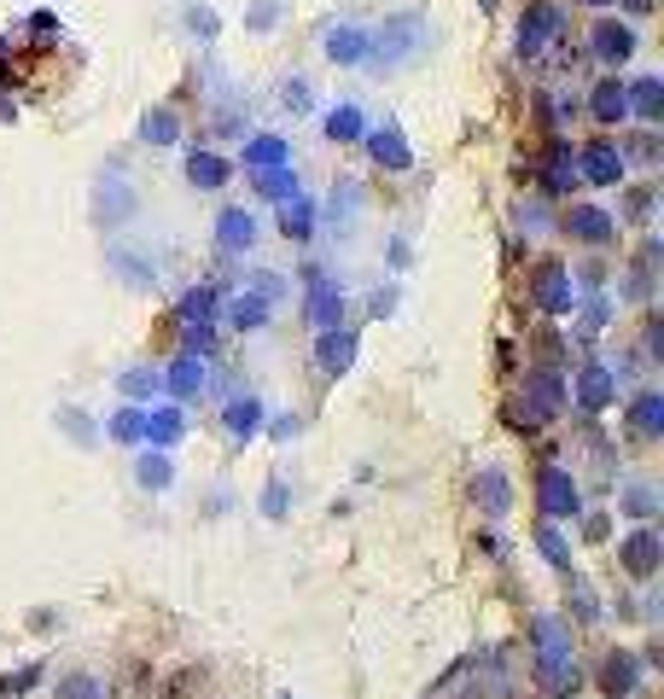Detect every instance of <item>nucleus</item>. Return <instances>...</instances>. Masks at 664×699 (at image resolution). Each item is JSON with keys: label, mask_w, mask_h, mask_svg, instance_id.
I'll return each instance as SVG.
<instances>
[{"label": "nucleus", "mask_w": 664, "mask_h": 699, "mask_svg": "<svg viewBox=\"0 0 664 699\" xmlns=\"http://www.w3.org/2000/svg\"><path fill=\"white\" fill-rule=\"evenodd\" d=\"M315 356H321L327 373H350V362H356V333H344V327H321Z\"/></svg>", "instance_id": "dca6fc26"}, {"label": "nucleus", "mask_w": 664, "mask_h": 699, "mask_svg": "<svg viewBox=\"0 0 664 699\" xmlns=\"http://www.w3.org/2000/svg\"><path fill=\"white\" fill-rule=\"evenodd\" d=\"M338 309H344V292H332L327 274L309 268V315H315V327H338Z\"/></svg>", "instance_id": "f3484780"}, {"label": "nucleus", "mask_w": 664, "mask_h": 699, "mask_svg": "<svg viewBox=\"0 0 664 699\" xmlns=\"http://www.w3.org/2000/svg\"><path fill=\"white\" fill-rule=\"evenodd\" d=\"M571 397L583 402L589 414H600L606 402L618 397V367H606V362H583V373H577V385H571Z\"/></svg>", "instance_id": "423d86ee"}, {"label": "nucleus", "mask_w": 664, "mask_h": 699, "mask_svg": "<svg viewBox=\"0 0 664 699\" xmlns=\"http://www.w3.org/2000/svg\"><path fill=\"white\" fill-rule=\"evenodd\" d=\"M635 682H641V659H635V653H606V659H600V688L612 699L635 694Z\"/></svg>", "instance_id": "f8f14e48"}, {"label": "nucleus", "mask_w": 664, "mask_h": 699, "mask_svg": "<svg viewBox=\"0 0 664 699\" xmlns=\"http://www.w3.org/2000/svg\"><path fill=\"white\" fill-rule=\"evenodd\" d=\"M554 35H560V6H548V0L525 6V18H519V53H525V59H536V53H542Z\"/></svg>", "instance_id": "39448f33"}, {"label": "nucleus", "mask_w": 664, "mask_h": 699, "mask_svg": "<svg viewBox=\"0 0 664 699\" xmlns=\"http://www.w3.org/2000/svg\"><path fill=\"white\" fill-rule=\"evenodd\" d=\"M472 496L484 501V513H507V472H496V466H490V472H478V484H472Z\"/></svg>", "instance_id": "393cba45"}, {"label": "nucleus", "mask_w": 664, "mask_h": 699, "mask_svg": "<svg viewBox=\"0 0 664 699\" xmlns=\"http://www.w3.org/2000/svg\"><path fill=\"white\" fill-rule=\"evenodd\" d=\"M577 175H589L595 187H612V181H624V146H612V140H595V146H583V169Z\"/></svg>", "instance_id": "1a4fd4ad"}, {"label": "nucleus", "mask_w": 664, "mask_h": 699, "mask_svg": "<svg viewBox=\"0 0 664 699\" xmlns=\"http://www.w3.org/2000/svg\"><path fill=\"white\" fill-rule=\"evenodd\" d=\"M228 315H233V327H239V333H257V327L268 321V298H263V292H239Z\"/></svg>", "instance_id": "b1692460"}, {"label": "nucleus", "mask_w": 664, "mask_h": 699, "mask_svg": "<svg viewBox=\"0 0 664 699\" xmlns=\"http://www.w3.org/2000/svg\"><path fill=\"white\" fill-rule=\"evenodd\" d=\"M565 233H571V239H583V245H606V239L618 233V222H612V210H600V204H571Z\"/></svg>", "instance_id": "0eeeda50"}, {"label": "nucleus", "mask_w": 664, "mask_h": 699, "mask_svg": "<svg viewBox=\"0 0 664 699\" xmlns=\"http://www.w3.org/2000/svg\"><path fill=\"white\" fill-rule=\"evenodd\" d=\"M531 298L548 315H571L577 309V286H571V268L565 263H536L531 268Z\"/></svg>", "instance_id": "f03ea898"}, {"label": "nucleus", "mask_w": 664, "mask_h": 699, "mask_svg": "<svg viewBox=\"0 0 664 699\" xmlns=\"http://www.w3.org/2000/svg\"><path fill=\"white\" fill-rule=\"evenodd\" d=\"M257 193H263V199H292V193H298V175H292V164L257 169Z\"/></svg>", "instance_id": "c85d7f7f"}, {"label": "nucleus", "mask_w": 664, "mask_h": 699, "mask_svg": "<svg viewBox=\"0 0 664 699\" xmlns=\"http://www.w3.org/2000/svg\"><path fill=\"white\" fill-rule=\"evenodd\" d=\"M327 134H332V140H356V134H362V111H356V105L327 111Z\"/></svg>", "instance_id": "72a5a7b5"}, {"label": "nucleus", "mask_w": 664, "mask_h": 699, "mask_svg": "<svg viewBox=\"0 0 664 699\" xmlns=\"http://www.w3.org/2000/svg\"><path fill=\"white\" fill-rule=\"evenodd\" d=\"M618 566L630 571L635 583H647L653 571L664 566V536L653 531V525H641V531H630L624 542H618Z\"/></svg>", "instance_id": "7ed1b4c3"}, {"label": "nucleus", "mask_w": 664, "mask_h": 699, "mask_svg": "<svg viewBox=\"0 0 664 699\" xmlns=\"http://www.w3.org/2000/svg\"><path fill=\"white\" fill-rule=\"evenodd\" d=\"M624 100H630V117H635V123H647V129H653V123H664V82H659V76H641L635 88H624Z\"/></svg>", "instance_id": "ddd939ff"}, {"label": "nucleus", "mask_w": 664, "mask_h": 699, "mask_svg": "<svg viewBox=\"0 0 664 699\" xmlns=\"http://www.w3.org/2000/svg\"><path fill=\"white\" fill-rule=\"evenodd\" d=\"M257 426H263V402H257V397L228 402V432H233V437H251Z\"/></svg>", "instance_id": "cd10ccee"}, {"label": "nucleus", "mask_w": 664, "mask_h": 699, "mask_svg": "<svg viewBox=\"0 0 664 699\" xmlns=\"http://www.w3.org/2000/svg\"><path fill=\"white\" fill-rule=\"evenodd\" d=\"M30 682H35V670H18V676H6V682H0V699H18L24 688H30Z\"/></svg>", "instance_id": "a19ab883"}, {"label": "nucleus", "mask_w": 664, "mask_h": 699, "mask_svg": "<svg viewBox=\"0 0 664 699\" xmlns=\"http://www.w3.org/2000/svg\"><path fill=\"white\" fill-rule=\"evenodd\" d=\"M571 181H577V164H571V152H565V146H554V152H548V187L565 193Z\"/></svg>", "instance_id": "c9c22d12"}, {"label": "nucleus", "mask_w": 664, "mask_h": 699, "mask_svg": "<svg viewBox=\"0 0 664 699\" xmlns=\"http://www.w3.org/2000/svg\"><path fill=\"white\" fill-rule=\"evenodd\" d=\"M635 53V30L630 24H618V18H606V24H595V59L600 65H624V59H630Z\"/></svg>", "instance_id": "9d476101"}, {"label": "nucleus", "mask_w": 664, "mask_h": 699, "mask_svg": "<svg viewBox=\"0 0 664 699\" xmlns=\"http://www.w3.org/2000/svg\"><path fill=\"white\" fill-rule=\"evenodd\" d=\"M181 321H216V286H193L187 298H181Z\"/></svg>", "instance_id": "7c9ffc66"}, {"label": "nucleus", "mask_w": 664, "mask_h": 699, "mask_svg": "<svg viewBox=\"0 0 664 699\" xmlns=\"http://www.w3.org/2000/svg\"><path fill=\"white\" fill-rule=\"evenodd\" d=\"M525 397H531V408L548 420V414H560L565 408V379H560V367H531L525 373Z\"/></svg>", "instance_id": "6e6552de"}, {"label": "nucleus", "mask_w": 664, "mask_h": 699, "mask_svg": "<svg viewBox=\"0 0 664 699\" xmlns=\"http://www.w3.org/2000/svg\"><path fill=\"white\" fill-rule=\"evenodd\" d=\"M624 6H630V12H647V6H653V0H624Z\"/></svg>", "instance_id": "37998d69"}, {"label": "nucleus", "mask_w": 664, "mask_h": 699, "mask_svg": "<svg viewBox=\"0 0 664 699\" xmlns=\"http://www.w3.org/2000/svg\"><path fill=\"white\" fill-rule=\"evenodd\" d=\"M309 228H315V204L298 199V193L280 199V233H286V239H309Z\"/></svg>", "instance_id": "412c9836"}, {"label": "nucleus", "mask_w": 664, "mask_h": 699, "mask_svg": "<svg viewBox=\"0 0 664 699\" xmlns=\"http://www.w3.org/2000/svg\"><path fill=\"white\" fill-rule=\"evenodd\" d=\"M624 513H630V519H653V513H659V490H653V484H630V490H624Z\"/></svg>", "instance_id": "473e14b6"}, {"label": "nucleus", "mask_w": 664, "mask_h": 699, "mask_svg": "<svg viewBox=\"0 0 664 699\" xmlns=\"http://www.w3.org/2000/svg\"><path fill=\"white\" fill-rule=\"evenodd\" d=\"M536 682H542V694H577V659H571V635L554 624V618H536Z\"/></svg>", "instance_id": "f257e3e1"}, {"label": "nucleus", "mask_w": 664, "mask_h": 699, "mask_svg": "<svg viewBox=\"0 0 664 699\" xmlns=\"http://www.w3.org/2000/svg\"><path fill=\"white\" fill-rule=\"evenodd\" d=\"M228 175H233L228 158H216V152H193V158H187V181H193V187H222Z\"/></svg>", "instance_id": "5701e85b"}, {"label": "nucleus", "mask_w": 664, "mask_h": 699, "mask_svg": "<svg viewBox=\"0 0 664 699\" xmlns=\"http://www.w3.org/2000/svg\"><path fill=\"white\" fill-rule=\"evenodd\" d=\"M140 432H146V414H140V408L111 414V437H117V443H140Z\"/></svg>", "instance_id": "e433bc0d"}, {"label": "nucleus", "mask_w": 664, "mask_h": 699, "mask_svg": "<svg viewBox=\"0 0 664 699\" xmlns=\"http://www.w3.org/2000/svg\"><path fill=\"white\" fill-rule=\"evenodd\" d=\"M571 612H577L583 624H595V618H600V606H595V595H589V583H583V577H571Z\"/></svg>", "instance_id": "58836bf2"}, {"label": "nucleus", "mask_w": 664, "mask_h": 699, "mask_svg": "<svg viewBox=\"0 0 664 699\" xmlns=\"http://www.w3.org/2000/svg\"><path fill=\"white\" fill-rule=\"evenodd\" d=\"M630 432H635V443H659V432H664V397L659 391H635Z\"/></svg>", "instance_id": "9b49d317"}, {"label": "nucleus", "mask_w": 664, "mask_h": 699, "mask_svg": "<svg viewBox=\"0 0 664 699\" xmlns=\"http://www.w3.org/2000/svg\"><path fill=\"white\" fill-rule=\"evenodd\" d=\"M216 245L222 251H251L257 245V216L251 210H222L216 216Z\"/></svg>", "instance_id": "2eb2a0df"}, {"label": "nucleus", "mask_w": 664, "mask_h": 699, "mask_svg": "<svg viewBox=\"0 0 664 699\" xmlns=\"http://www.w3.org/2000/svg\"><path fill=\"white\" fill-rule=\"evenodd\" d=\"M140 134H146V140H152V146H175V111H152V117H146V123H140Z\"/></svg>", "instance_id": "f704fd0d"}, {"label": "nucleus", "mask_w": 664, "mask_h": 699, "mask_svg": "<svg viewBox=\"0 0 664 699\" xmlns=\"http://www.w3.org/2000/svg\"><path fill=\"white\" fill-rule=\"evenodd\" d=\"M367 146H373V158H379L385 169H408V164H414V152H408L402 129H373V134H367Z\"/></svg>", "instance_id": "a211bd4d"}, {"label": "nucleus", "mask_w": 664, "mask_h": 699, "mask_svg": "<svg viewBox=\"0 0 664 699\" xmlns=\"http://www.w3.org/2000/svg\"><path fill=\"white\" fill-rule=\"evenodd\" d=\"M542 513L548 519H577V507H583V496H577V478L565 472V466H542Z\"/></svg>", "instance_id": "20e7f679"}, {"label": "nucleus", "mask_w": 664, "mask_h": 699, "mask_svg": "<svg viewBox=\"0 0 664 699\" xmlns=\"http://www.w3.org/2000/svg\"><path fill=\"white\" fill-rule=\"evenodd\" d=\"M583 6H606V0H583Z\"/></svg>", "instance_id": "c03bdc74"}, {"label": "nucleus", "mask_w": 664, "mask_h": 699, "mask_svg": "<svg viewBox=\"0 0 664 699\" xmlns=\"http://www.w3.org/2000/svg\"><path fill=\"white\" fill-rule=\"evenodd\" d=\"M286 158H292V146H286L280 134H257V140L245 146V169H251V175H257V169H280Z\"/></svg>", "instance_id": "6ab92c4d"}, {"label": "nucleus", "mask_w": 664, "mask_h": 699, "mask_svg": "<svg viewBox=\"0 0 664 699\" xmlns=\"http://www.w3.org/2000/svg\"><path fill=\"white\" fill-rule=\"evenodd\" d=\"M263 513H268V519H286V484H268Z\"/></svg>", "instance_id": "ea45409f"}, {"label": "nucleus", "mask_w": 664, "mask_h": 699, "mask_svg": "<svg viewBox=\"0 0 664 699\" xmlns=\"http://www.w3.org/2000/svg\"><path fill=\"white\" fill-rule=\"evenodd\" d=\"M630 216H635V222H647V216H653V193H635V199H630Z\"/></svg>", "instance_id": "79ce46f5"}, {"label": "nucleus", "mask_w": 664, "mask_h": 699, "mask_svg": "<svg viewBox=\"0 0 664 699\" xmlns=\"http://www.w3.org/2000/svg\"><path fill=\"white\" fill-rule=\"evenodd\" d=\"M536 548L548 554V566H560V571H571V548H565V536H560V519H548L542 531H536Z\"/></svg>", "instance_id": "2f4dec72"}, {"label": "nucleus", "mask_w": 664, "mask_h": 699, "mask_svg": "<svg viewBox=\"0 0 664 699\" xmlns=\"http://www.w3.org/2000/svg\"><path fill=\"white\" fill-rule=\"evenodd\" d=\"M117 385H123V397L152 402V391H164V373H158V367H129V373H123Z\"/></svg>", "instance_id": "bb28decb"}, {"label": "nucleus", "mask_w": 664, "mask_h": 699, "mask_svg": "<svg viewBox=\"0 0 664 699\" xmlns=\"http://www.w3.org/2000/svg\"><path fill=\"white\" fill-rule=\"evenodd\" d=\"M134 472H140V484H146V490H169V484H175V466H169L164 449H158V455H140Z\"/></svg>", "instance_id": "c756f323"}, {"label": "nucleus", "mask_w": 664, "mask_h": 699, "mask_svg": "<svg viewBox=\"0 0 664 699\" xmlns=\"http://www.w3.org/2000/svg\"><path fill=\"white\" fill-rule=\"evenodd\" d=\"M327 53L338 65H362L367 59V30H332L327 35Z\"/></svg>", "instance_id": "a878e982"}, {"label": "nucleus", "mask_w": 664, "mask_h": 699, "mask_svg": "<svg viewBox=\"0 0 664 699\" xmlns=\"http://www.w3.org/2000/svg\"><path fill=\"white\" fill-rule=\"evenodd\" d=\"M175 437H181V408H152V414H146V432H140V443L169 449Z\"/></svg>", "instance_id": "aec40b11"}, {"label": "nucleus", "mask_w": 664, "mask_h": 699, "mask_svg": "<svg viewBox=\"0 0 664 699\" xmlns=\"http://www.w3.org/2000/svg\"><path fill=\"white\" fill-rule=\"evenodd\" d=\"M59 699H105V688H100V676H65Z\"/></svg>", "instance_id": "4c0bfd02"}, {"label": "nucleus", "mask_w": 664, "mask_h": 699, "mask_svg": "<svg viewBox=\"0 0 664 699\" xmlns=\"http://www.w3.org/2000/svg\"><path fill=\"white\" fill-rule=\"evenodd\" d=\"M164 385L175 391V397H199V391H204V362H199V356H181V362L164 373Z\"/></svg>", "instance_id": "4be33fe9"}, {"label": "nucleus", "mask_w": 664, "mask_h": 699, "mask_svg": "<svg viewBox=\"0 0 664 699\" xmlns=\"http://www.w3.org/2000/svg\"><path fill=\"white\" fill-rule=\"evenodd\" d=\"M589 117H595V123H606V129L630 117V100H624V82H618V76L595 82V94H589Z\"/></svg>", "instance_id": "4468645a"}]
</instances>
